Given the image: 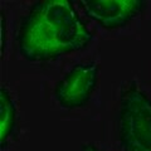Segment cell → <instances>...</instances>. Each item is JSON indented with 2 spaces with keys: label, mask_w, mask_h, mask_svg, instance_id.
<instances>
[{
  "label": "cell",
  "mask_w": 151,
  "mask_h": 151,
  "mask_svg": "<svg viewBox=\"0 0 151 151\" xmlns=\"http://www.w3.org/2000/svg\"><path fill=\"white\" fill-rule=\"evenodd\" d=\"M84 14L105 29L122 28L145 8L144 0H84Z\"/></svg>",
  "instance_id": "cell-4"
},
{
  "label": "cell",
  "mask_w": 151,
  "mask_h": 151,
  "mask_svg": "<svg viewBox=\"0 0 151 151\" xmlns=\"http://www.w3.org/2000/svg\"><path fill=\"white\" fill-rule=\"evenodd\" d=\"M100 65L93 60L76 64L55 84L54 97L63 108L84 107L97 87Z\"/></svg>",
  "instance_id": "cell-3"
},
{
  "label": "cell",
  "mask_w": 151,
  "mask_h": 151,
  "mask_svg": "<svg viewBox=\"0 0 151 151\" xmlns=\"http://www.w3.org/2000/svg\"><path fill=\"white\" fill-rule=\"evenodd\" d=\"M0 115H1V122H0V142L1 149H5L8 145V140L14 134L17 125V110L13 102L12 94L5 87H1L0 91Z\"/></svg>",
  "instance_id": "cell-5"
},
{
  "label": "cell",
  "mask_w": 151,
  "mask_h": 151,
  "mask_svg": "<svg viewBox=\"0 0 151 151\" xmlns=\"http://www.w3.org/2000/svg\"><path fill=\"white\" fill-rule=\"evenodd\" d=\"M92 39L72 1L47 0L34 3L22 19L17 45L24 59L47 62L87 48Z\"/></svg>",
  "instance_id": "cell-1"
},
{
  "label": "cell",
  "mask_w": 151,
  "mask_h": 151,
  "mask_svg": "<svg viewBox=\"0 0 151 151\" xmlns=\"http://www.w3.org/2000/svg\"><path fill=\"white\" fill-rule=\"evenodd\" d=\"M82 151H101V150H98L96 146L92 145V144H87V145L82 146Z\"/></svg>",
  "instance_id": "cell-6"
},
{
  "label": "cell",
  "mask_w": 151,
  "mask_h": 151,
  "mask_svg": "<svg viewBox=\"0 0 151 151\" xmlns=\"http://www.w3.org/2000/svg\"><path fill=\"white\" fill-rule=\"evenodd\" d=\"M117 126L124 151H151V100L134 81L121 91Z\"/></svg>",
  "instance_id": "cell-2"
}]
</instances>
